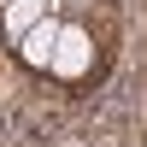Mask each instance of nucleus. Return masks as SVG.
Returning a JSON list of instances; mask_svg holds the SVG:
<instances>
[{
    "label": "nucleus",
    "instance_id": "nucleus-1",
    "mask_svg": "<svg viewBox=\"0 0 147 147\" xmlns=\"http://www.w3.org/2000/svg\"><path fill=\"white\" fill-rule=\"evenodd\" d=\"M88 65H94V41H88V30H82V24H59L47 71H53V77H88Z\"/></svg>",
    "mask_w": 147,
    "mask_h": 147
},
{
    "label": "nucleus",
    "instance_id": "nucleus-2",
    "mask_svg": "<svg viewBox=\"0 0 147 147\" xmlns=\"http://www.w3.org/2000/svg\"><path fill=\"white\" fill-rule=\"evenodd\" d=\"M53 35H59V18H53V12L35 18L30 30L18 35V59H24L30 71H47V59H53Z\"/></svg>",
    "mask_w": 147,
    "mask_h": 147
},
{
    "label": "nucleus",
    "instance_id": "nucleus-3",
    "mask_svg": "<svg viewBox=\"0 0 147 147\" xmlns=\"http://www.w3.org/2000/svg\"><path fill=\"white\" fill-rule=\"evenodd\" d=\"M35 18H47V0H6V35L18 41Z\"/></svg>",
    "mask_w": 147,
    "mask_h": 147
},
{
    "label": "nucleus",
    "instance_id": "nucleus-4",
    "mask_svg": "<svg viewBox=\"0 0 147 147\" xmlns=\"http://www.w3.org/2000/svg\"><path fill=\"white\" fill-rule=\"evenodd\" d=\"M0 6H6V0H0Z\"/></svg>",
    "mask_w": 147,
    "mask_h": 147
}]
</instances>
